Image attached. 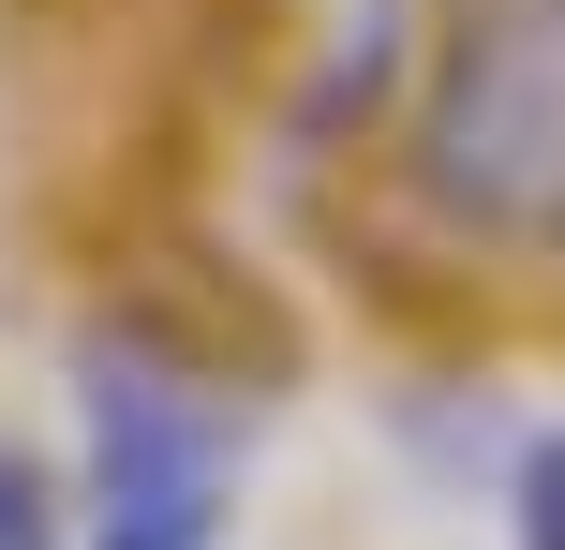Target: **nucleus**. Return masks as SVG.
<instances>
[{
	"instance_id": "f257e3e1",
	"label": "nucleus",
	"mask_w": 565,
	"mask_h": 550,
	"mask_svg": "<svg viewBox=\"0 0 565 550\" xmlns=\"http://www.w3.org/2000/svg\"><path fill=\"white\" fill-rule=\"evenodd\" d=\"M417 164L447 224L565 238V0H477L417 119Z\"/></svg>"
},
{
	"instance_id": "f03ea898",
	"label": "nucleus",
	"mask_w": 565,
	"mask_h": 550,
	"mask_svg": "<svg viewBox=\"0 0 565 550\" xmlns=\"http://www.w3.org/2000/svg\"><path fill=\"white\" fill-rule=\"evenodd\" d=\"M75 550H224L238 521V432L179 357L149 343H89L75 373Z\"/></svg>"
},
{
	"instance_id": "7ed1b4c3",
	"label": "nucleus",
	"mask_w": 565,
	"mask_h": 550,
	"mask_svg": "<svg viewBox=\"0 0 565 550\" xmlns=\"http://www.w3.org/2000/svg\"><path fill=\"white\" fill-rule=\"evenodd\" d=\"M507 536H521V550H565V432L521 446V476H507Z\"/></svg>"
}]
</instances>
